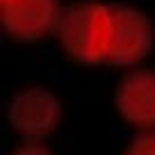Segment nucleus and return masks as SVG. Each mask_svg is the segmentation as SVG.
I'll return each mask as SVG.
<instances>
[{
	"instance_id": "obj_1",
	"label": "nucleus",
	"mask_w": 155,
	"mask_h": 155,
	"mask_svg": "<svg viewBox=\"0 0 155 155\" xmlns=\"http://www.w3.org/2000/svg\"><path fill=\"white\" fill-rule=\"evenodd\" d=\"M110 7L98 2H78L59 16V41L73 59L98 64L107 55L110 44Z\"/></svg>"
},
{
	"instance_id": "obj_2",
	"label": "nucleus",
	"mask_w": 155,
	"mask_h": 155,
	"mask_svg": "<svg viewBox=\"0 0 155 155\" xmlns=\"http://www.w3.org/2000/svg\"><path fill=\"white\" fill-rule=\"evenodd\" d=\"M110 44L105 59L116 66H135L153 46V30L141 12L132 7H110Z\"/></svg>"
},
{
	"instance_id": "obj_3",
	"label": "nucleus",
	"mask_w": 155,
	"mask_h": 155,
	"mask_svg": "<svg viewBox=\"0 0 155 155\" xmlns=\"http://www.w3.org/2000/svg\"><path fill=\"white\" fill-rule=\"evenodd\" d=\"M62 107L55 94L48 89L32 87L18 91L9 103V123L28 139H44L57 128Z\"/></svg>"
},
{
	"instance_id": "obj_4",
	"label": "nucleus",
	"mask_w": 155,
	"mask_h": 155,
	"mask_svg": "<svg viewBox=\"0 0 155 155\" xmlns=\"http://www.w3.org/2000/svg\"><path fill=\"white\" fill-rule=\"evenodd\" d=\"M2 9V25L16 39L32 41L44 37L59 18L57 0H12Z\"/></svg>"
},
{
	"instance_id": "obj_5",
	"label": "nucleus",
	"mask_w": 155,
	"mask_h": 155,
	"mask_svg": "<svg viewBox=\"0 0 155 155\" xmlns=\"http://www.w3.org/2000/svg\"><path fill=\"white\" fill-rule=\"evenodd\" d=\"M119 114L139 128H155V71H132L116 87Z\"/></svg>"
},
{
	"instance_id": "obj_6",
	"label": "nucleus",
	"mask_w": 155,
	"mask_h": 155,
	"mask_svg": "<svg viewBox=\"0 0 155 155\" xmlns=\"http://www.w3.org/2000/svg\"><path fill=\"white\" fill-rule=\"evenodd\" d=\"M123 155H155V135L137 137Z\"/></svg>"
},
{
	"instance_id": "obj_7",
	"label": "nucleus",
	"mask_w": 155,
	"mask_h": 155,
	"mask_svg": "<svg viewBox=\"0 0 155 155\" xmlns=\"http://www.w3.org/2000/svg\"><path fill=\"white\" fill-rule=\"evenodd\" d=\"M14 155H53V153L41 144H25V146H21V148H16Z\"/></svg>"
},
{
	"instance_id": "obj_8",
	"label": "nucleus",
	"mask_w": 155,
	"mask_h": 155,
	"mask_svg": "<svg viewBox=\"0 0 155 155\" xmlns=\"http://www.w3.org/2000/svg\"><path fill=\"white\" fill-rule=\"evenodd\" d=\"M7 2H12V0H0V5H7Z\"/></svg>"
}]
</instances>
